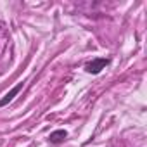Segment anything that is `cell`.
<instances>
[{"label":"cell","mask_w":147,"mask_h":147,"mask_svg":"<svg viewBox=\"0 0 147 147\" xmlns=\"http://www.w3.org/2000/svg\"><path fill=\"white\" fill-rule=\"evenodd\" d=\"M21 88H23V83H19V85H16L14 88H11V90H9L5 95H4V99L0 100V107H4L5 104H9V102H11V100H12V99H14V97L19 94V90H21Z\"/></svg>","instance_id":"2"},{"label":"cell","mask_w":147,"mask_h":147,"mask_svg":"<svg viewBox=\"0 0 147 147\" xmlns=\"http://www.w3.org/2000/svg\"><path fill=\"white\" fill-rule=\"evenodd\" d=\"M66 137H67V131L66 130H55V131L50 133V142L52 144H61Z\"/></svg>","instance_id":"3"},{"label":"cell","mask_w":147,"mask_h":147,"mask_svg":"<svg viewBox=\"0 0 147 147\" xmlns=\"http://www.w3.org/2000/svg\"><path fill=\"white\" fill-rule=\"evenodd\" d=\"M109 64V59H104V57H99V59H94L90 61L87 66H85V71L90 73V75H99V73Z\"/></svg>","instance_id":"1"}]
</instances>
